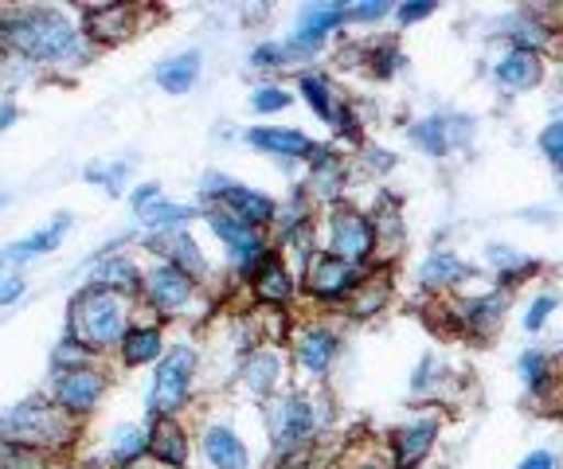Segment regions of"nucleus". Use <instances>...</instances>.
I'll use <instances>...</instances> for the list:
<instances>
[{"mask_svg": "<svg viewBox=\"0 0 563 469\" xmlns=\"http://www.w3.org/2000/svg\"><path fill=\"white\" fill-rule=\"evenodd\" d=\"M0 44L47 67L87 59L82 32L59 9H0Z\"/></svg>", "mask_w": 563, "mask_h": 469, "instance_id": "obj_1", "label": "nucleus"}, {"mask_svg": "<svg viewBox=\"0 0 563 469\" xmlns=\"http://www.w3.org/2000/svg\"><path fill=\"white\" fill-rule=\"evenodd\" d=\"M67 328H70V340H79L95 356L102 348L122 345L125 328H130V305H125L122 293L87 286V290H79L75 301H70Z\"/></svg>", "mask_w": 563, "mask_h": 469, "instance_id": "obj_2", "label": "nucleus"}, {"mask_svg": "<svg viewBox=\"0 0 563 469\" xmlns=\"http://www.w3.org/2000/svg\"><path fill=\"white\" fill-rule=\"evenodd\" d=\"M325 423H329L325 399H317L313 391H286V395H278L271 407H266L271 446L282 458L306 450L317 434L325 431Z\"/></svg>", "mask_w": 563, "mask_h": 469, "instance_id": "obj_3", "label": "nucleus"}, {"mask_svg": "<svg viewBox=\"0 0 563 469\" xmlns=\"http://www.w3.org/2000/svg\"><path fill=\"white\" fill-rule=\"evenodd\" d=\"M0 434L12 438V443H24L44 454V450H55V446H67L70 434H75V423H70V415H63L55 403L27 399V403H16L9 415L0 418Z\"/></svg>", "mask_w": 563, "mask_h": 469, "instance_id": "obj_4", "label": "nucleus"}, {"mask_svg": "<svg viewBox=\"0 0 563 469\" xmlns=\"http://www.w3.org/2000/svg\"><path fill=\"white\" fill-rule=\"evenodd\" d=\"M325 255L341 258L349 266H361V270H372L376 263V231H372L368 212H361L356 204L341 200V204L325 208Z\"/></svg>", "mask_w": 563, "mask_h": 469, "instance_id": "obj_5", "label": "nucleus"}, {"mask_svg": "<svg viewBox=\"0 0 563 469\" xmlns=\"http://www.w3.org/2000/svg\"><path fill=\"white\" fill-rule=\"evenodd\" d=\"M196 383V348L176 345L168 356L157 360L150 388V415L153 418H176V411H185L188 395Z\"/></svg>", "mask_w": 563, "mask_h": 469, "instance_id": "obj_6", "label": "nucleus"}, {"mask_svg": "<svg viewBox=\"0 0 563 469\" xmlns=\"http://www.w3.org/2000/svg\"><path fill=\"white\" fill-rule=\"evenodd\" d=\"M203 200H216L220 212L235 215V220L251 223V227H258V231L274 227V220H278V204H274L271 196L243 185V180L228 177V172H208V177H203Z\"/></svg>", "mask_w": 563, "mask_h": 469, "instance_id": "obj_7", "label": "nucleus"}, {"mask_svg": "<svg viewBox=\"0 0 563 469\" xmlns=\"http://www.w3.org/2000/svg\"><path fill=\"white\" fill-rule=\"evenodd\" d=\"M364 275H368V270H361V266H349V263H341V258L325 255V250H317V255H309V263L301 266L298 290H306L309 298L321 301V305H344V301L356 293V286L364 282Z\"/></svg>", "mask_w": 563, "mask_h": 469, "instance_id": "obj_8", "label": "nucleus"}, {"mask_svg": "<svg viewBox=\"0 0 563 469\" xmlns=\"http://www.w3.org/2000/svg\"><path fill=\"white\" fill-rule=\"evenodd\" d=\"M509 305H512V298L505 290L466 293V298H457L446 305V325L470 340H493L497 328L505 325Z\"/></svg>", "mask_w": 563, "mask_h": 469, "instance_id": "obj_9", "label": "nucleus"}, {"mask_svg": "<svg viewBox=\"0 0 563 469\" xmlns=\"http://www.w3.org/2000/svg\"><path fill=\"white\" fill-rule=\"evenodd\" d=\"M208 227L216 231V239L228 247V258H231V266H235V275L243 278H251L263 266V258L271 255V239H266L263 231L258 227H251V223H243V220H235V215H228V212H220V208H211L208 215Z\"/></svg>", "mask_w": 563, "mask_h": 469, "instance_id": "obj_10", "label": "nucleus"}, {"mask_svg": "<svg viewBox=\"0 0 563 469\" xmlns=\"http://www.w3.org/2000/svg\"><path fill=\"white\" fill-rule=\"evenodd\" d=\"M341 348H344L341 333L333 325H325V321H309L290 340L294 364H298V372L306 380H325L333 372V364L341 360Z\"/></svg>", "mask_w": 563, "mask_h": 469, "instance_id": "obj_11", "label": "nucleus"}, {"mask_svg": "<svg viewBox=\"0 0 563 469\" xmlns=\"http://www.w3.org/2000/svg\"><path fill=\"white\" fill-rule=\"evenodd\" d=\"M411 142L419 145L427 157H450V153L466 149L470 142H474L477 133V122L466 114H454V110H446V114H427L419 118V122L411 125Z\"/></svg>", "mask_w": 563, "mask_h": 469, "instance_id": "obj_12", "label": "nucleus"}, {"mask_svg": "<svg viewBox=\"0 0 563 469\" xmlns=\"http://www.w3.org/2000/svg\"><path fill=\"white\" fill-rule=\"evenodd\" d=\"M106 395V376L90 364H79V368H63L52 380V403L70 418H82L98 407V399Z\"/></svg>", "mask_w": 563, "mask_h": 469, "instance_id": "obj_13", "label": "nucleus"}, {"mask_svg": "<svg viewBox=\"0 0 563 469\" xmlns=\"http://www.w3.org/2000/svg\"><path fill=\"white\" fill-rule=\"evenodd\" d=\"M439 434H442L439 415H419V418H407L404 426H396L391 438H387V446H391V469H419L434 454V446H439Z\"/></svg>", "mask_w": 563, "mask_h": 469, "instance_id": "obj_14", "label": "nucleus"}, {"mask_svg": "<svg viewBox=\"0 0 563 469\" xmlns=\"http://www.w3.org/2000/svg\"><path fill=\"white\" fill-rule=\"evenodd\" d=\"M344 24V4H306L298 12V24L286 36V47H290L294 59H306V55L321 52L325 40L333 36L336 27Z\"/></svg>", "mask_w": 563, "mask_h": 469, "instance_id": "obj_15", "label": "nucleus"}, {"mask_svg": "<svg viewBox=\"0 0 563 469\" xmlns=\"http://www.w3.org/2000/svg\"><path fill=\"white\" fill-rule=\"evenodd\" d=\"M497 36L505 40V47H520V52L544 55L548 47H555V36H560V32H555V24L548 20L544 9L528 4V9H517V12H509V16H501Z\"/></svg>", "mask_w": 563, "mask_h": 469, "instance_id": "obj_16", "label": "nucleus"}, {"mask_svg": "<svg viewBox=\"0 0 563 469\" xmlns=\"http://www.w3.org/2000/svg\"><path fill=\"white\" fill-rule=\"evenodd\" d=\"M141 293L150 301V310L165 313V317H176V313L192 301L196 278H188L185 270H176L173 263H157L150 275L141 278Z\"/></svg>", "mask_w": 563, "mask_h": 469, "instance_id": "obj_17", "label": "nucleus"}, {"mask_svg": "<svg viewBox=\"0 0 563 469\" xmlns=\"http://www.w3.org/2000/svg\"><path fill=\"white\" fill-rule=\"evenodd\" d=\"M246 286H251V298H255L258 305H266V310H286L294 301V293H298V275H294L290 263L282 258V250H271L255 275L246 278Z\"/></svg>", "mask_w": 563, "mask_h": 469, "instance_id": "obj_18", "label": "nucleus"}, {"mask_svg": "<svg viewBox=\"0 0 563 469\" xmlns=\"http://www.w3.org/2000/svg\"><path fill=\"white\" fill-rule=\"evenodd\" d=\"M309 180H306V196L309 200H321V204H341L344 200V185H349V165L333 145H317L309 153Z\"/></svg>", "mask_w": 563, "mask_h": 469, "instance_id": "obj_19", "label": "nucleus"}, {"mask_svg": "<svg viewBox=\"0 0 563 469\" xmlns=\"http://www.w3.org/2000/svg\"><path fill=\"white\" fill-rule=\"evenodd\" d=\"M493 82L501 90H512V94H525V90H537L548 75L544 55L537 52H520V47H505L489 67Z\"/></svg>", "mask_w": 563, "mask_h": 469, "instance_id": "obj_20", "label": "nucleus"}, {"mask_svg": "<svg viewBox=\"0 0 563 469\" xmlns=\"http://www.w3.org/2000/svg\"><path fill=\"white\" fill-rule=\"evenodd\" d=\"M485 263H489V270H493V290H505V293L532 282V278L544 270V263H540L537 255H525V250L509 247V243H489V247H485Z\"/></svg>", "mask_w": 563, "mask_h": 469, "instance_id": "obj_21", "label": "nucleus"}, {"mask_svg": "<svg viewBox=\"0 0 563 469\" xmlns=\"http://www.w3.org/2000/svg\"><path fill=\"white\" fill-rule=\"evenodd\" d=\"M470 278H477V266L466 263V258L457 255V250H450V247L431 250V255L422 258V266H419V286L427 293L462 290Z\"/></svg>", "mask_w": 563, "mask_h": 469, "instance_id": "obj_22", "label": "nucleus"}, {"mask_svg": "<svg viewBox=\"0 0 563 469\" xmlns=\"http://www.w3.org/2000/svg\"><path fill=\"white\" fill-rule=\"evenodd\" d=\"M200 454L208 469H251V446L228 423H208L200 431Z\"/></svg>", "mask_w": 563, "mask_h": 469, "instance_id": "obj_23", "label": "nucleus"}, {"mask_svg": "<svg viewBox=\"0 0 563 469\" xmlns=\"http://www.w3.org/2000/svg\"><path fill=\"white\" fill-rule=\"evenodd\" d=\"M246 145L278 160H309V153L317 149L309 133L290 130V125H255V130H246Z\"/></svg>", "mask_w": 563, "mask_h": 469, "instance_id": "obj_24", "label": "nucleus"}, {"mask_svg": "<svg viewBox=\"0 0 563 469\" xmlns=\"http://www.w3.org/2000/svg\"><path fill=\"white\" fill-rule=\"evenodd\" d=\"M67 231H70V215H55L47 227L32 231L27 239H16L12 247H4L0 250V278H4V270H12V266H24V263H32V258L47 255V250H55Z\"/></svg>", "mask_w": 563, "mask_h": 469, "instance_id": "obj_25", "label": "nucleus"}, {"mask_svg": "<svg viewBox=\"0 0 563 469\" xmlns=\"http://www.w3.org/2000/svg\"><path fill=\"white\" fill-rule=\"evenodd\" d=\"M517 376L525 383V391H532V399H552L560 391V368H555V356L540 345H528L517 356Z\"/></svg>", "mask_w": 563, "mask_h": 469, "instance_id": "obj_26", "label": "nucleus"}, {"mask_svg": "<svg viewBox=\"0 0 563 469\" xmlns=\"http://www.w3.org/2000/svg\"><path fill=\"white\" fill-rule=\"evenodd\" d=\"M150 247L161 250V263H173L176 270H185L188 278L208 275V258H203L200 243L188 235V231H168V235H150Z\"/></svg>", "mask_w": 563, "mask_h": 469, "instance_id": "obj_27", "label": "nucleus"}, {"mask_svg": "<svg viewBox=\"0 0 563 469\" xmlns=\"http://www.w3.org/2000/svg\"><path fill=\"white\" fill-rule=\"evenodd\" d=\"M150 454L157 466L165 469H185L188 466V434L176 418H153L150 426Z\"/></svg>", "mask_w": 563, "mask_h": 469, "instance_id": "obj_28", "label": "nucleus"}, {"mask_svg": "<svg viewBox=\"0 0 563 469\" xmlns=\"http://www.w3.org/2000/svg\"><path fill=\"white\" fill-rule=\"evenodd\" d=\"M141 270L137 263H133L130 255H106L95 263V270H90V282L95 290H110V293H133L141 290Z\"/></svg>", "mask_w": 563, "mask_h": 469, "instance_id": "obj_29", "label": "nucleus"}, {"mask_svg": "<svg viewBox=\"0 0 563 469\" xmlns=\"http://www.w3.org/2000/svg\"><path fill=\"white\" fill-rule=\"evenodd\" d=\"M298 94L325 125H333L336 114H341V107H344L341 94H336V87L329 82V75H321V71H301L298 75Z\"/></svg>", "mask_w": 563, "mask_h": 469, "instance_id": "obj_30", "label": "nucleus"}, {"mask_svg": "<svg viewBox=\"0 0 563 469\" xmlns=\"http://www.w3.org/2000/svg\"><path fill=\"white\" fill-rule=\"evenodd\" d=\"M243 388L251 395H274L282 388V356L274 348H251L243 360Z\"/></svg>", "mask_w": 563, "mask_h": 469, "instance_id": "obj_31", "label": "nucleus"}, {"mask_svg": "<svg viewBox=\"0 0 563 469\" xmlns=\"http://www.w3.org/2000/svg\"><path fill=\"white\" fill-rule=\"evenodd\" d=\"M387 301H391V275L387 270H368L364 282L356 286L344 305H349V317L364 321V317H376L379 310H387Z\"/></svg>", "mask_w": 563, "mask_h": 469, "instance_id": "obj_32", "label": "nucleus"}, {"mask_svg": "<svg viewBox=\"0 0 563 469\" xmlns=\"http://www.w3.org/2000/svg\"><path fill=\"white\" fill-rule=\"evenodd\" d=\"M368 220H372V231H376V255L379 250L396 255L407 239V223H404V215H399L396 196H384V200L368 212Z\"/></svg>", "mask_w": 563, "mask_h": 469, "instance_id": "obj_33", "label": "nucleus"}, {"mask_svg": "<svg viewBox=\"0 0 563 469\" xmlns=\"http://www.w3.org/2000/svg\"><path fill=\"white\" fill-rule=\"evenodd\" d=\"M200 71H203V55L192 47V52H180L173 59L157 63L153 75H157V87L168 90V94H188L196 87V79H200Z\"/></svg>", "mask_w": 563, "mask_h": 469, "instance_id": "obj_34", "label": "nucleus"}, {"mask_svg": "<svg viewBox=\"0 0 563 469\" xmlns=\"http://www.w3.org/2000/svg\"><path fill=\"white\" fill-rule=\"evenodd\" d=\"M161 348H165V333H161V325H130L125 328L122 345H118V353H122V360L130 364V368H141V364L157 360Z\"/></svg>", "mask_w": 563, "mask_h": 469, "instance_id": "obj_35", "label": "nucleus"}, {"mask_svg": "<svg viewBox=\"0 0 563 469\" xmlns=\"http://www.w3.org/2000/svg\"><path fill=\"white\" fill-rule=\"evenodd\" d=\"M82 36L98 40V44L125 40V36H130V9H125V4H102V9H90Z\"/></svg>", "mask_w": 563, "mask_h": 469, "instance_id": "obj_36", "label": "nucleus"}, {"mask_svg": "<svg viewBox=\"0 0 563 469\" xmlns=\"http://www.w3.org/2000/svg\"><path fill=\"white\" fill-rule=\"evenodd\" d=\"M137 220L153 231V235H168V231H185L192 220H200V208L196 204H168V200H157L145 212H137Z\"/></svg>", "mask_w": 563, "mask_h": 469, "instance_id": "obj_37", "label": "nucleus"}, {"mask_svg": "<svg viewBox=\"0 0 563 469\" xmlns=\"http://www.w3.org/2000/svg\"><path fill=\"white\" fill-rule=\"evenodd\" d=\"M145 454H150V434L137 431V426H122V431L110 438L106 469H133Z\"/></svg>", "mask_w": 563, "mask_h": 469, "instance_id": "obj_38", "label": "nucleus"}, {"mask_svg": "<svg viewBox=\"0 0 563 469\" xmlns=\"http://www.w3.org/2000/svg\"><path fill=\"white\" fill-rule=\"evenodd\" d=\"M555 310H560L555 293H548V290L544 293H532V301L525 305V317H520V328L537 337V333H544V328H548V321H552Z\"/></svg>", "mask_w": 563, "mask_h": 469, "instance_id": "obj_39", "label": "nucleus"}, {"mask_svg": "<svg viewBox=\"0 0 563 469\" xmlns=\"http://www.w3.org/2000/svg\"><path fill=\"white\" fill-rule=\"evenodd\" d=\"M47 454L32 450L24 443H12V438H0V469H44Z\"/></svg>", "mask_w": 563, "mask_h": 469, "instance_id": "obj_40", "label": "nucleus"}, {"mask_svg": "<svg viewBox=\"0 0 563 469\" xmlns=\"http://www.w3.org/2000/svg\"><path fill=\"white\" fill-rule=\"evenodd\" d=\"M407 55L399 52V44H376L368 47V71L376 75V79H396L399 71H404Z\"/></svg>", "mask_w": 563, "mask_h": 469, "instance_id": "obj_41", "label": "nucleus"}, {"mask_svg": "<svg viewBox=\"0 0 563 469\" xmlns=\"http://www.w3.org/2000/svg\"><path fill=\"white\" fill-rule=\"evenodd\" d=\"M537 149L555 172H563V118L560 114H555L552 122H544V130L537 133Z\"/></svg>", "mask_w": 563, "mask_h": 469, "instance_id": "obj_42", "label": "nucleus"}, {"mask_svg": "<svg viewBox=\"0 0 563 469\" xmlns=\"http://www.w3.org/2000/svg\"><path fill=\"white\" fill-rule=\"evenodd\" d=\"M294 107V94L286 87H278V82H266V87L251 90V110L255 114H282V110Z\"/></svg>", "mask_w": 563, "mask_h": 469, "instance_id": "obj_43", "label": "nucleus"}, {"mask_svg": "<svg viewBox=\"0 0 563 469\" xmlns=\"http://www.w3.org/2000/svg\"><path fill=\"white\" fill-rule=\"evenodd\" d=\"M290 59L294 55L286 40H266L251 52V67H258V71H282V67H290Z\"/></svg>", "mask_w": 563, "mask_h": 469, "instance_id": "obj_44", "label": "nucleus"}, {"mask_svg": "<svg viewBox=\"0 0 563 469\" xmlns=\"http://www.w3.org/2000/svg\"><path fill=\"white\" fill-rule=\"evenodd\" d=\"M130 169H133L130 160H114V165H106V169H102V165H90V169H87V180H90V185H102L110 196H122Z\"/></svg>", "mask_w": 563, "mask_h": 469, "instance_id": "obj_45", "label": "nucleus"}, {"mask_svg": "<svg viewBox=\"0 0 563 469\" xmlns=\"http://www.w3.org/2000/svg\"><path fill=\"white\" fill-rule=\"evenodd\" d=\"M391 12H396L391 0H361V4H344V24H379Z\"/></svg>", "mask_w": 563, "mask_h": 469, "instance_id": "obj_46", "label": "nucleus"}, {"mask_svg": "<svg viewBox=\"0 0 563 469\" xmlns=\"http://www.w3.org/2000/svg\"><path fill=\"white\" fill-rule=\"evenodd\" d=\"M434 12H439V4H434V0H404V4H396V12H391V16H396L404 27H411V24H419V20L434 16Z\"/></svg>", "mask_w": 563, "mask_h": 469, "instance_id": "obj_47", "label": "nucleus"}, {"mask_svg": "<svg viewBox=\"0 0 563 469\" xmlns=\"http://www.w3.org/2000/svg\"><path fill=\"white\" fill-rule=\"evenodd\" d=\"M333 133H336V137H344V142H349V145H364V125H361V118L352 114L349 102H344L341 114H336Z\"/></svg>", "mask_w": 563, "mask_h": 469, "instance_id": "obj_48", "label": "nucleus"}, {"mask_svg": "<svg viewBox=\"0 0 563 469\" xmlns=\"http://www.w3.org/2000/svg\"><path fill=\"white\" fill-rule=\"evenodd\" d=\"M442 376H439V360L434 356H422L419 368H415V380H411V391L415 395H427L431 388H439Z\"/></svg>", "mask_w": 563, "mask_h": 469, "instance_id": "obj_49", "label": "nucleus"}, {"mask_svg": "<svg viewBox=\"0 0 563 469\" xmlns=\"http://www.w3.org/2000/svg\"><path fill=\"white\" fill-rule=\"evenodd\" d=\"M512 469H560V458H555V450H544V446H537V450H528Z\"/></svg>", "mask_w": 563, "mask_h": 469, "instance_id": "obj_50", "label": "nucleus"}, {"mask_svg": "<svg viewBox=\"0 0 563 469\" xmlns=\"http://www.w3.org/2000/svg\"><path fill=\"white\" fill-rule=\"evenodd\" d=\"M157 200H165V196H161V185H141L137 192L130 196L133 212H145V208H150V204H157Z\"/></svg>", "mask_w": 563, "mask_h": 469, "instance_id": "obj_51", "label": "nucleus"}, {"mask_svg": "<svg viewBox=\"0 0 563 469\" xmlns=\"http://www.w3.org/2000/svg\"><path fill=\"white\" fill-rule=\"evenodd\" d=\"M20 293H24V278H20V275H4V278H0V305H12Z\"/></svg>", "mask_w": 563, "mask_h": 469, "instance_id": "obj_52", "label": "nucleus"}, {"mask_svg": "<svg viewBox=\"0 0 563 469\" xmlns=\"http://www.w3.org/2000/svg\"><path fill=\"white\" fill-rule=\"evenodd\" d=\"M12 122H16V107H4L0 110V130H9Z\"/></svg>", "mask_w": 563, "mask_h": 469, "instance_id": "obj_53", "label": "nucleus"}, {"mask_svg": "<svg viewBox=\"0 0 563 469\" xmlns=\"http://www.w3.org/2000/svg\"><path fill=\"white\" fill-rule=\"evenodd\" d=\"M356 469H379V466H372V461H368V466H356Z\"/></svg>", "mask_w": 563, "mask_h": 469, "instance_id": "obj_54", "label": "nucleus"}, {"mask_svg": "<svg viewBox=\"0 0 563 469\" xmlns=\"http://www.w3.org/2000/svg\"><path fill=\"white\" fill-rule=\"evenodd\" d=\"M560 196H563V172H560Z\"/></svg>", "mask_w": 563, "mask_h": 469, "instance_id": "obj_55", "label": "nucleus"}, {"mask_svg": "<svg viewBox=\"0 0 563 469\" xmlns=\"http://www.w3.org/2000/svg\"><path fill=\"white\" fill-rule=\"evenodd\" d=\"M0 208H4V196H0Z\"/></svg>", "mask_w": 563, "mask_h": 469, "instance_id": "obj_56", "label": "nucleus"}, {"mask_svg": "<svg viewBox=\"0 0 563 469\" xmlns=\"http://www.w3.org/2000/svg\"><path fill=\"white\" fill-rule=\"evenodd\" d=\"M133 469H141V466H133ZM161 469H165V466H161Z\"/></svg>", "mask_w": 563, "mask_h": 469, "instance_id": "obj_57", "label": "nucleus"}]
</instances>
